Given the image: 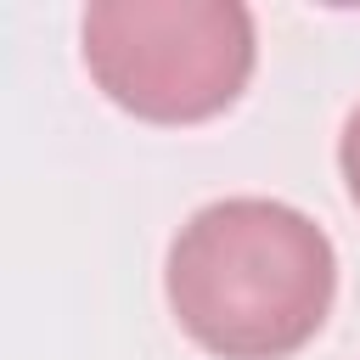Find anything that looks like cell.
Listing matches in <instances>:
<instances>
[{"instance_id": "6da1fadb", "label": "cell", "mask_w": 360, "mask_h": 360, "mask_svg": "<svg viewBox=\"0 0 360 360\" xmlns=\"http://www.w3.org/2000/svg\"><path fill=\"white\" fill-rule=\"evenodd\" d=\"M163 292L180 332L214 360H287L332 315L338 253L309 214L225 197L180 225Z\"/></svg>"}, {"instance_id": "7a4b0ae2", "label": "cell", "mask_w": 360, "mask_h": 360, "mask_svg": "<svg viewBox=\"0 0 360 360\" xmlns=\"http://www.w3.org/2000/svg\"><path fill=\"white\" fill-rule=\"evenodd\" d=\"M96 90L146 124H202L253 79V17L231 0H101L79 22Z\"/></svg>"}, {"instance_id": "3957f363", "label": "cell", "mask_w": 360, "mask_h": 360, "mask_svg": "<svg viewBox=\"0 0 360 360\" xmlns=\"http://www.w3.org/2000/svg\"><path fill=\"white\" fill-rule=\"evenodd\" d=\"M338 163H343V186H349V197H354V208H360V107H354V112H349V124H343Z\"/></svg>"}]
</instances>
